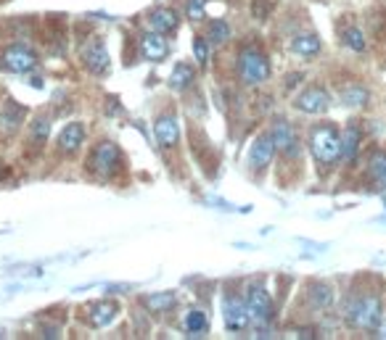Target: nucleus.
Instances as JSON below:
<instances>
[{"label": "nucleus", "mask_w": 386, "mask_h": 340, "mask_svg": "<svg viewBox=\"0 0 386 340\" xmlns=\"http://www.w3.org/2000/svg\"><path fill=\"white\" fill-rule=\"evenodd\" d=\"M119 164H122V153H119V146L114 140H101L87 158V169L101 180H109V177L117 175Z\"/></svg>", "instance_id": "nucleus-4"}, {"label": "nucleus", "mask_w": 386, "mask_h": 340, "mask_svg": "<svg viewBox=\"0 0 386 340\" xmlns=\"http://www.w3.org/2000/svg\"><path fill=\"white\" fill-rule=\"evenodd\" d=\"M167 53H170V45H167V40H164L161 32H154V29L143 32L141 35V55L146 58V61L159 64V61L167 58Z\"/></svg>", "instance_id": "nucleus-11"}, {"label": "nucleus", "mask_w": 386, "mask_h": 340, "mask_svg": "<svg viewBox=\"0 0 386 340\" xmlns=\"http://www.w3.org/2000/svg\"><path fill=\"white\" fill-rule=\"evenodd\" d=\"M149 27L154 32H161V35H170L178 29V13L172 9H154L149 13Z\"/></svg>", "instance_id": "nucleus-17"}, {"label": "nucleus", "mask_w": 386, "mask_h": 340, "mask_svg": "<svg viewBox=\"0 0 386 340\" xmlns=\"http://www.w3.org/2000/svg\"><path fill=\"white\" fill-rule=\"evenodd\" d=\"M40 66L38 53L29 45H21V43H14V45L3 48L0 50V69L11 74H29Z\"/></svg>", "instance_id": "nucleus-5"}, {"label": "nucleus", "mask_w": 386, "mask_h": 340, "mask_svg": "<svg viewBox=\"0 0 386 340\" xmlns=\"http://www.w3.org/2000/svg\"><path fill=\"white\" fill-rule=\"evenodd\" d=\"M223 319H225V327L230 332H241L249 327L252 317L246 312V304L236 295H225L223 298Z\"/></svg>", "instance_id": "nucleus-9"}, {"label": "nucleus", "mask_w": 386, "mask_h": 340, "mask_svg": "<svg viewBox=\"0 0 386 340\" xmlns=\"http://www.w3.org/2000/svg\"><path fill=\"white\" fill-rule=\"evenodd\" d=\"M82 143H85V124L82 121H69L58 135V150L66 156H75L82 148Z\"/></svg>", "instance_id": "nucleus-13"}, {"label": "nucleus", "mask_w": 386, "mask_h": 340, "mask_svg": "<svg viewBox=\"0 0 386 340\" xmlns=\"http://www.w3.org/2000/svg\"><path fill=\"white\" fill-rule=\"evenodd\" d=\"M321 37L318 35H312V32H304V35H296L291 40V50L296 55H304V58H312V55H318L321 53Z\"/></svg>", "instance_id": "nucleus-19"}, {"label": "nucleus", "mask_w": 386, "mask_h": 340, "mask_svg": "<svg viewBox=\"0 0 386 340\" xmlns=\"http://www.w3.org/2000/svg\"><path fill=\"white\" fill-rule=\"evenodd\" d=\"M175 301H178V295L170 293V290H164V293H151V295H143L141 298L143 309H149L151 314L170 312L172 306H175Z\"/></svg>", "instance_id": "nucleus-20"}, {"label": "nucleus", "mask_w": 386, "mask_h": 340, "mask_svg": "<svg viewBox=\"0 0 386 340\" xmlns=\"http://www.w3.org/2000/svg\"><path fill=\"white\" fill-rule=\"evenodd\" d=\"M117 314H119V306L114 301H98L87 309V322H90V327H109Z\"/></svg>", "instance_id": "nucleus-16"}, {"label": "nucleus", "mask_w": 386, "mask_h": 340, "mask_svg": "<svg viewBox=\"0 0 386 340\" xmlns=\"http://www.w3.org/2000/svg\"><path fill=\"white\" fill-rule=\"evenodd\" d=\"M24 116H27V111L21 109L19 103L6 101L3 103V109H0V129H6V132H16V129L24 124Z\"/></svg>", "instance_id": "nucleus-18"}, {"label": "nucleus", "mask_w": 386, "mask_h": 340, "mask_svg": "<svg viewBox=\"0 0 386 340\" xmlns=\"http://www.w3.org/2000/svg\"><path fill=\"white\" fill-rule=\"evenodd\" d=\"M368 175L378 190H386V150H373L368 158Z\"/></svg>", "instance_id": "nucleus-21"}, {"label": "nucleus", "mask_w": 386, "mask_h": 340, "mask_svg": "<svg viewBox=\"0 0 386 340\" xmlns=\"http://www.w3.org/2000/svg\"><path fill=\"white\" fill-rule=\"evenodd\" d=\"M154 135L159 140L161 148H175L180 140V124L175 119V114H161L156 124H154Z\"/></svg>", "instance_id": "nucleus-14"}, {"label": "nucleus", "mask_w": 386, "mask_h": 340, "mask_svg": "<svg viewBox=\"0 0 386 340\" xmlns=\"http://www.w3.org/2000/svg\"><path fill=\"white\" fill-rule=\"evenodd\" d=\"M82 66H85L90 74H95V77H104V74L112 69L109 53H106V48H104V43H101V40L90 43V45L82 50Z\"/></svg>", "instance_id": "nucleus-12"}, {"label": "nucleus", "mask_w": 386, "mask_h": 340, "mask_svg": "<svg viewBox=\"0 0 386 340\" xmlns=\"http://www.w3.org/2000/svg\"><path fill=\"white\" fill-rule=\"evenodd\" d=\"M310 153L318 166L331 169L341 158V132L333 121H321L310 129Z\"/></svg>", "instance_id": "nucleus-1"}, {"label": "nucleus", "mask_w": 386, "mask_h": 340, "mask_svg": "<svg viewBox=\"0 0 386 340\" xmlns=\"http://www.w3.org/2000/svg\"><path fill=\"white\" fill-rule=\"evenodd\" d=\"M238 74L246 84H262L270 79V61L257 45H249L238 53Z\"/></svg>", "instance_id": "nucleus-3"}, {"label": "nucleus", "mask_w": 386, "mask_h": 340, "mask_svg": "<svg viewBox=\"0 0 386 340\" xmlns=\"http://www.w3.org/2000/svg\"><path fill=\"white\" fill-rule=\"evenodd\" d=\"M360 146H363V127L360 121H349L347 129L341 132V161L352 164L360 153Z\"/></svg>", "instance_id": "nucleus-15"}, {"label": "nucleus", "mask_w": 386, "mask_h": 340, "mask_svg": "<svg viewBox=\"0 0 386 340\" xmlns=\"http://www.w3.org/2000/svg\"><path fill=\"white\" fill-rule=\"evenodd\" d=\"M339 95H341V103H344V106H365L368 98H370L363 84H347Z\"/></svg>", "instance_id": "nucleus-25"}, {"label": "nucleus", "mask_w": 386, "mask_h": 340, "mask_svg": "<svg viewBox=\"0 0 386 340\" xmlns=\"http://www.w3.org/2000/svg\"><path fill=\"white\" fill-rule=\"evenodd\" d=\"M227 40H230V27L223 18H215L207 29V43L209 45H225Z\"/></svg>", "instance_id": "nucleus-26"}, {"label": "nucleus", "mask_w": 386, "mask_h": 340, "mask_svg": "<svg viewBox=\"0 0 386 340\" xmlns=\"http://www.w3.org/2000/svg\"><path fill=\"white\" fill-rule=\"evenodd\" d=\"M183 327H186V332H188V335H204V332H207V327H209L207 314L198 312V309H193V312L186 314V322H183Z\"/></svg>", "instance_id": "nucleus-27"}, {"label": "nucleus", "mask_w": 386, "mask_h": 340, "mask_svg": "<svg viewBox=\"0 0 386 340\" xmlns=\"http://www.w3.org/2000/svg\"><path fill=\"white\" fill-rule=\"evenodd\" d=\"M294 109L301 114H326L331 109V95L323 87H307L294 98Z\"/></svg>", "instance_id": "nucleus-8"}, {"label": "nucleus", "mask_w": 386, "mask_h": 340, "mask_svg": "<svg viewBox=\"0 0 386 340\" xmlns=\"http://www.w3.org/2000/svg\"><path fill=\"white\" fill-rule=\"evenodd\" d=\"M48 132H50V121L45 116H38V119L29 124V138L35 143V148H40L48 140Z\"/></svg>", "instance_id": "nucleus-28"}, {"label": "nucleus", "mask_w": 386, "mask_h": 340, "mask_svg": "<svg viewBox=\"0 0 386 340\" xmlns=\"http://www.w3.org/2000/svg\"><path fill=\"white\" fill-rule=\"evenodd\" d=\"M244 304H246V312H249V317H252L257 324H270V322H273V301H270L267 290H264L259 283H252V285L246 287Z\"/></svg>", "instance_id": "nucleus-6"}, {"label": "nucleus", "mask_w": 386, "mask_h": 340, "mask_svg": "<svg viewBox=\"0 0 386 340\" xmlns=\"http://www.w3.org/2000/svg\"><path fill=\"white\" fill-rule=\"evenodd\" d=\"M204 13H207V0H188V3H186V16H188L191 21H201Z\"/></svg>", "instance_id": "nucleus-30"}, {"label": "nucleus", "mask_w": 386, "mask_h": 340, "mask_svg": "<svg viewBox=\"0 0 386 340\" xmlns=\"http://www.w3.org/2000/svg\"><path fill=\"white\" fill-rule=\"evenodd\" d=\"M273 156H275L273 132H264V135H259V138L252 143V148H249V166H252L254 172H262V169L270 166Z\"/></svg>", "instance_id": "nucleus-10"}, {"label": "nucleus", "mask_w": 386, "mask_h": 340, "mask_svg": "<svg viewBox=\"0 0 386 340\" xmlns=\"http://www.w3.org/2000/svg\"><path fill=\"white\" fill-rule=\"evenodd\" d=\"M193 58H196V64L201 66V69H207L209 66V43H207V37H193Z\"/></svg>", "instance_id": "nucleus-29"}, {"label": "nucleus", "mask_w": 386, "mask_h": 340, "mask_svg": "<svg viewBox=\"0 0 386 340\" xmlns=\"http://www.w3.org/2000/svg\"><path fill=\"white\" fill-rule=\"evenodd\" d=\"M193 77H196L193 66L186 64V61H180V64H175V69H172V74H170V87L175 92L188 90L191 84H193Z\"/></svg>", "instance_id": "nucleus-22"}, {"label": "nucleus", "mask_w": 386, "mask_h": 340, "mask_svg": "<svg viewBox=\"0 0 386 340\" xmlns=\"http://www.w3.org/2000/svg\"><path fill=\"white\" fill-rule=\"evenodd\" d=\"M273 140H275V148L281 150L286 158H299L301 156V143H299V135H296V129L289 124L286 119H278L273 127Z\"/></svg>", "instance_id": "nucleus-7"}, {"label": "nucleus", "mask_w": 386, "mask_h": 340, "mask_svg": "<svg viewBox=\"0 0 386 340\" xmlns=\"http://www.w3.org/2000/svg\"><path fill=\"white\" fill-rule=\"evenodd\" d=\"M341 43H344V45H347L349 50H355V53H365V48H368L363 29H360V27H352V24L341 29Z\"/></svg>", "instance_id": "nucleus-23"}, {"label": "nucleus", "mask_w": 386, "mask_h": 340, "mask_svg": "<svg viewBox=\"0 0 386 340\" xmlns=\"http://www.w3.org/2000/svg\"><path fill=\"white\" fill-rule=\"evenodd\" d=\"M307 295H310V301L315 309H328V306L333 304V290H331L326 283H312Z\"/></svg>", "instance_id": "nucleus-24"}, {"label": "nucleus", "mask_w": 386, "mask_h": 340, "mask_svg": "<svg viewBox=\"0 0 386 340\" xmlns=\"http://www.w3.org/2000/svg\"><path fill=\"white\" fill-rule=\"evenodd\" d=\"M347 322L355 330H376L384 317V304L378 293H365V295H352L347 304Z\"/></svg>", "instance_id": "nucleus-2"}, {"label": "nucleus", "mask_w": 386, "mask_h": 340, "mask_svg": "<svg viewBox=\"0 0 386 340\" xmlns=\"http://www.w3.org/2000/svg\"><path fill=\"white\" fill-rule=\"evenodd\" d=\"M381 332H384V338H386V324H381Z\"/></svg>", "instance_id": "nucleus-31"}]
</instances>
